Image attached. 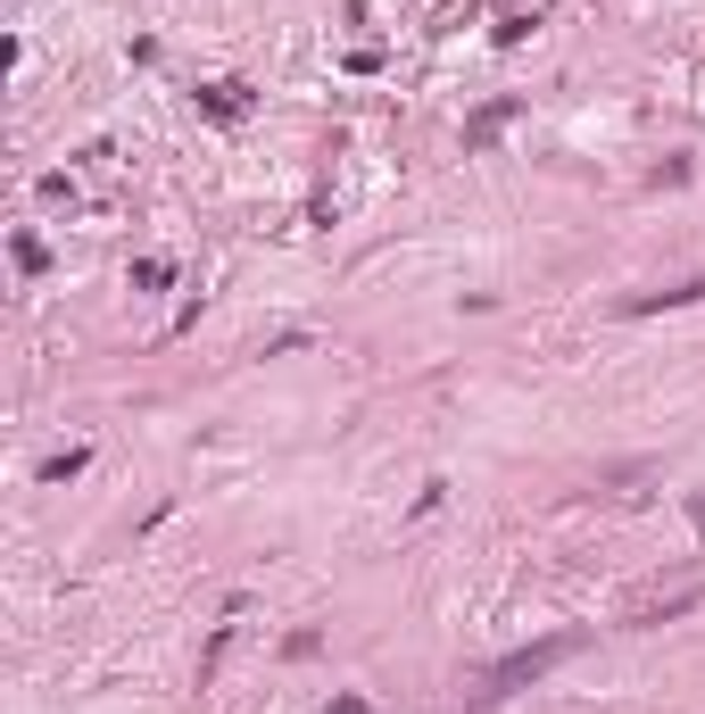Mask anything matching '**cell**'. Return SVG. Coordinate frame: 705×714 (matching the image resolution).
I'll list each match as a JSON object with an SVG mask.
<instances>
[{
    "label": "cell",
    "instance_id": "4",
    "mask_svg": "<svg viewBox=\"0 0 705 714\" xmlns=\"http://www.w3.org/2000/svg\"><path fill=\"white\" fill-rule=\"evenodd\" d=\"M506 116H515V100H490V109L473 116V125H465V150H482V142H490V133L506 125Z\"/></svg>",
    "mask_w": 705,
    "mask_h": 714
},
{
    "label": "cell",
    "instance_id": "5",
    "mask_svg": "<svg viewBox=\"0 0 705 714\" xmlns=\"http://www.w3.org/2000/svg\"><path fill=\"white\" fill-rule=\"evenodd\" d=\"M200 109H208V116H224V125H233V116H242L249 100H242V83H208V92H200Z\"/></svg>",
    "mask_w": 705,
    "mask_h": 714
},
{
    "label": "cell",
    "instance_id": "2",
    "mask_svg": "<svg viewBox=\"0 0 705 714\" xmlns=\"http://www.w3.org/2000/svg\"><path fill=\"white\" fill-rule=\"evenodd\" d=\"M689 606H705V582H689V590H672V599H664V606H639V615H631V623H681V615H689Z\"/></svg>",
    "mask_w": 705,
    "mask_h": 714
},
{
    "label": "cell",
    "instance_id": "6",
    "mask_svg": "<svg viewBox=\"0 0 705 714\" xmlns=\"http://www.w3.org/2000/svg\"><path fill=\"white\" fill-rule=\"evenodd\" d=\"M333 714H373V706H366V698H333Z\"/></svg>",
    "mask_w": 705,
    "mask_h": 714
},
{
    "label": "cell",
    "instance_id": "3",
    "mask_svg": "<svg viewBox=\"0 0 705 714\" xmlns=\"http://www.w3.org/2000/svg\"><path fill=\"white\" fill-rule=\"evenodd\" d=\"M689 300H705V275L697 282H672V291H639L631 316H648V308H689Z\"/></svg>",
    "mask_w": 705,
    "mask_h": 714
},
{
    "label": "cell",
    "instance_id": "1",
    "mask_svg": "<svg viewBox=\"0 0 705 714\" xmlns=\"http://www.w3.org/2000/svg\"><path fill=\"white\" fill-rule=\"evenodd\" d=\"M573 648H581V632H548V639H531V648H515V657H499V665L482 673V690H473V706H499L506 690H523V681H539V673H557Z\"/></svg>",
    "mask_w": 705,
    "mask_h": 714
}]
</instances>
